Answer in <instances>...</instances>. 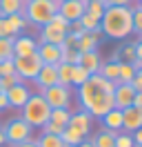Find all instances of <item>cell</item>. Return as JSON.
<instances>
[{
	"label": "cell",
	"instance_id": "obj_1",
	"mask_svg": "<svg viewBox=\"0 0 142 147\" xmlns=\"http://www.w3.org/2000/svg\"><path fill=\"white\" fill-rule=\"evenodd\" d=\"M113 83H109L100 74L89 76L87 83L78 87V100L80 107L89 111L93 118H102L107 111L113 109Z\"/></svg>",
	"mask_w": 142,
	"mask_h": 147
},
{
	"label": "cell",
	"instance_id": "obj_2",
	"mask_svg": "<svg viewBox=\"0 0 142 147\" xmlns=\"http://www.w3.org/2000/svg\"><path fill=\"white\" fill-rule=\"evenodd\" d=\"M100 34L111 40H124L133 34L131 7H107L100 18Z\"/></svg>",
	"mask_w": 142,
	"mask_h": 147
},
{
	"label": "cell",
	"instance_id": "obj_3",
	"mask_svg": "<svg viewBox=\"0 0 142 147\" xmlns=\"http://www.w3.org/2000/svg\"><path fill=\"white\" fill-rule=\"evenodd\" d=\"M49 116H51V107L47 105L42 94H31L29 100L20 107V118L31 129H42L44 123H49Z\"/></svg>",
	"mask_w": 142,
	"mask_h": 147
},
{
	"label": "cell",
	"instance_id": "obj_4",
	"mask_svg": "<svg viewBox=\"0 0 142 147\" xmlns=\"http://www.w3.org/2000/svg\"><path fill=\"white\" fill-rule=\"evenodd\" d=\"M58 13V2L56 0H27L22 7V16L29 25L42 27Z\"/></svg>",
	"mask_w": 142,
	"mask_h": 147
},
{
	"label": "cell",
	"instance_id": "obj_5",
	"mask_svg": "<svg viewBox=\"0 0 142 147\" xmlns=\"http://www.w3.org/2000/svg\"><path fill=\"white\" fill-rule=\"evenodd\" d=\"M2 131H5V143H9V145H18V143L29 140V138L33 136V129L29 127L20 116L7 120V123L2 125Z\"/></svg>",
	"mask_w": 142,
	"mask_h": 147
},
{
	"label": "cell",
	"instance_id": "obj_6",
	"mask_svg": "<svg viewBox=\"0 0 142 147\" xmlns=\"http://www.w3.org/2000/svg\"><path fill=\"white\" fill-rule=\"evenodd\" d=\"M40 94L51 109H71V87L53 85V87L40 89Z\"/></svg>",
	"mask_w": 142,
	"mask_h": 147
},
{
	"label": "cell",
	"instance_id": "obj_7",
	"mask_svg": "<svg viewBox=\"0 0 142 147\" xmlns=\"http://www.w3.org/2000/svg\"><path fill=\"white\" fill-rule=\"evenodd\" d=\"M13 67H16V74L22 78V80H33L36 74L40 71V67H42V60H40V56L38 51L31 56H22V58H13Z\"/></svg>",
	"mask_w": 142,
	"mask_h": 147
},
{
	"label": "cell",
	"instance_id": "obj_8",
	"mask_svg": "<svg viewBox=\"0 0 142 147\" xmlns=\"http://www.w3.org/2000/svg\"><path fill=\"white\" fill-rule=\"evenodd\" d=\"M133 98H135V89L129 83H115V87H113V107L115 109L131 107Z\"/></svg>",
	"mask_w": 142,
	"mask_h": 147
},
{
	"label": "cell",
	"instance_id": "obj_9",
	"mask_svg": "<svg viewBox=\"0 0 142 147\" xmlns=\"http://www.w3.org/2000/svg\"><path fill=\"white\" fill-rule=\"evenodd\" d=\"M58 13L67 22H76L84 13V0H64V2H58Z\"/></svg>",
	"mask_w": 142,
	"mask_h": 147
},
{
	"label": "cell",
	"instance_id": "obj_10",
	"mask_svg": "<svg viewBox=\"0 0 142 147\" xmlns=\"http://www.w3.org/2000/svg\"><path fill=\"white\" fill-rule=\"evenodd\" d=\"M69 127H73L76 131H80L82 136L87 138L91 131H93V116L89 114V111H73L69 118Z\"/></svg>",
	"mask_w": 142,
	"mask_h": 147
},
{
	"label": "cell",
	"instance_id": "obj_11",
	"mask_svg": "<svg viewBox=\"0 0 142 147\" xmlns=\"http://www.w3.org/2000/svg\"><path fill=\"white\" fill-rule=\"evenodd\" d=\"M7 102L11 109H20L22 105H25L27 100H29V96H31V89L27 87V83H20L16 85V87H11V89H7Z\"/></svg>",
	"mask_w": 142,
	"mask_h": 147
},
{
	"label": "cell",
	"instance_id": "obj_12",
	"mask_svg": "<svg viewBox=\"0 0 142 147\" xmlns=\"http://www.w3.org/2000/svg\"><path fill=\"white\" fill-rule=\"evenodd\" d=\"M38 51V40L33 36H16L13 38V58L31 56Z\"/></svg>",
	"mask_w": 142,
	"mask_h": 147
},
{
	"label": "cell",
	"instance_id": "obj_13",
	"mask_svg": "<svg viewBox=\"0 0 142 147\" xmlns=\"http://www.w3.org/2000/svg\"><path fill=\"white\" fill-rule=\"evenodd\" d=\"M64 36L67 31L60 27H56L51 22H47L40 27V36H38V42H51V45H62L64 42Z\"/></svg>",
	"mask_w": 142,
	"mask_h": 147
},
{
	"label": "cell",
	"instance_id": "obj_14",
	"mask_svg": "<svg viewBox=\"0 0 142 147\" xmlns=\"http://www.w3.org/2000/svg\"><path fill=\"white\" fill-rule=\"evenodd\" d=\"M33 83L38 85V89H47V87L58 85V71H56V65H42L40 71L36 74Z\"/></svg>",
	"mask_w": 142,
	"mask_h": 147
},
{
	"label": "cell",
	"instance_id": "obj_15",
	"mask_svg": "<svg viewBox=\"0 0 142 147\" xmlns=\"http://www.w3.org/2000/svg\"><path fill=\"white\" fill-rule=\"evenodd\" d=\"M142 127V111L138 109V107H127V109H122V131H129V134H133L135 129Z\"/></svg>",
	"mask_w": 142,
	"mask_h": 147
},
{
	"label": "cell",
	"instance_id": "obj_16",
	"mask_svg": "<svg viewBox=\"0 0 142 147\" xmlns=\"http://www.w3.org/2000/svg\"><path fill=\"white\" fill-rule=\"evenodd\" d=\"M38 56L42 65H58L60 63V45H51V42H38Z\"/></svg>",
	"mask_w": 142,
	"mask_h": 147
},
{
	"label": "cell",
	"instance_id": "obj_17",
	"mask_svg": "<svg viewBox=\"0 0 142 147\" xmlns=\"http://www.w3.org/2000/svg\"><path fill=\"white\" fill-rule=\"evenodd\" d=\"M100 36H102L100 31H84V34L78 38L76 49H78L80 54H84V51H96L98 42H100Z\"/></svg>",
	"mask_w": 142,
	"mask_h": 147
},
{
	"label": "cell",
	"instance_id": "obj_18",
	"mask_svg": "<svg viewBox=\"0 0 142 147\" xmlns=\"http://www.w3.org/2000/svg\"><path fill=\"white\" fill-rule=\"evenodd\" d=\"M80 67H84L91 76L93 74L100 71V65H102V58H100V54H98V49L96 51H84V54H80V60H78Z\"/></svg>",
	"mask_w": 142,
	"mask_h": 147
},
{
	"label": "cell",
	"instance_id": "obj_19",
	"mask_svg": "<svg viewBox=\"0 0 142 147\" xmlns=\"http://www.w3.org/2000/svg\"><path fill=\"white\" fill-rule=\"evenodd\" d=\"M89 140L93 147H115V131H109V129H102V131H96V134H89Z\"/></svg>",
	"mask_w": 142,
	"mask_h": 147
},
{
	"label": "cell",
	"instance_id": "obj_20",
	"mask_svg": "<svg viewBox=\"0 0 142 147\" xmlns=\"http://www.w3.org/2000/svg\"><path fill=\"white\" fill-rule=\"evenodd\" d=\"M100 120H102L104 129H109V131H122V109L113 107L111 111H107Z\"/></svg>",
	"mask_w": 142,
	"mask_h": 147
},
{
	"label": "cell",
	"instance_id": "obj_21",
	"mask_svg": "<svg viewBox=\"0 0 142 147\" xmlns=\"http://www.w3.org/2000/svg\"><path fill=\"white\" fill-rule=\"evenodd\" d=\"M118 69H120V60H113V58H111V60H102V65H100V76H102V78H107V80H109V83H118Z\"/></svg>",
	"mask_w": 142,
	"mask_h": 147
},
{
	"label": "cell",
	"instance_id": "obj_22",
	"mask_svg": "<svg viewBox=\"0 0 142 147\" xmlns=\"http://www.w3.org/2000/svg\"><path fill=\"white\" fill-rule=\"evenodd\" d=\"M22 7H25V0H0V16L9 18L13 13H22Z\"/></svg>",
	"mask_w": 142,
	"mask_h": 147
},
{
	"label": "cell",
	"instance_id": "obj_23",
	"mask_svg": "<svg viewBox=\"0 0 142 147\" xmlns=\"http://www.w3.org/2000/svg\"><path fill=\"white\" fill-rule=\"evenodd\" d=\"M113 60H120V63H133V60H135V40H133V42H124V45H120V49L113 54Z\"/></svg>",
	"mask_w": 142,
	"mask_h": 147
},
{
	"label": "cell",
	"instance_id": "obj_24",
	"mask_svg": "<svg viewBox=\"0 0 142 147\" xmlns=\"http://www.w3.org/2000/svg\"><path fill=\"white\" fill-rule=\"evenodd\" d=\"M60 138H62V143H64V145H67V147H78L80 143L84 140V136H82L80 131H76V129H73V127H69V125H67V127L62 129Z\"/></svg>",
	"mask_w": 142,
	"mask_h": 147
},
{
	"label": "cell",
	"instance_id": "obj_25",
	"mask_svg": "<svg viewBox=\"0 0 142 147\" xmlns=\"http://www.w3.org/2000/svg\"><path fill=\"white\" fill-rule=\"evenodd\" d=\"M36 145L38 147H67L62 143L60 136H56V134H42V131H40V136L36 138Z\"/></svg>",
	"mask_w": 142,
	"mask_h": 147
},
{
	"label": "cell",
	"instance_id": "obj_26",
	"mask_svg": "<svg viewBox=\"0 0 142 147\" xmlns=\"http://www.w3.org/2000/svg\"><path fill=\"white\" fill-rule=\"evenodd\" d=\"M71 69H73V65H69V63H58V65H56V71H58V85L71 87Z\"/></svg>",
	"mask_w": 142,
	"mask_h": 147
},
{
	"label": "cell",
	"instance_id": "obj_27",
	"mask_svg": "<svg viewBox=\"0 0 142 147\" xmlns=\"http://www.w3.org/2000/svg\"><path fill=\"white\" fill-rule=\"evenodd\" d=\"M84 11L100 20L102 13L107 11V2H102V0H87V2H84Z\"/></svg>",
	"mask_w": 142,
	"mask_h": 147
},
{
	"label": "cell",
	"instance_id": "obj_28",
	"mask_svg": "<svg viewBox=\"0 0 142 147\" xmlns=\"http://www.w3.org/2000/svg\"><path fill=\"white\" fill-rule=\"evenodd\" d=\"M60 63H69V65H78L80 60V51L76 49V47H67V45H60Z\"/></svg>",
	"mask_w": 142,
	"mask_h": 147
},
{
	"label": "cell",
	"instance_id": "obj_29",
	"mask_svg": "<svg viewBox=\"0 0 142 147\" xmlns=\"http://www.w3.org/2000/svg\"><path fill=\"white\" fill-rule=\"evenodd\" d=\"M91 74L84 69V67H80V65H73V69H71V87H80L82 83H87V78Z\"/></svg>",
	"mask_w": 142,
	"mask_h": 147
},
{
	"label": "cell",
	"instance_id": "obj_30",
	"mask_svg": "<svg viewBox=\"0 0 142 147\" xmlns=\"http://www.w3.org/2000/svg\"><path fill=\"white\" fill-rule=\"evenodd\" d=\"M78 22H80V27L84 29V31H100V20L93 18V16L87 13V11L78 18Z\"/></svg>",
	"mask_w": 142,
	"mask_h": 147
},
{
	"label": "cell",
	"instance_id": "obj_31",
	"mask_svg": "<svg viewBox=\"0 0 142 147\" xmlns=\"http://www.w3.org/2000/svg\"><path fill=\"white\" fill-rule=\"evenodd\" d=\"M69 118H71V109H51V116H49V120L60 125V127H67Z\"/></svg>",
	"mask_w": 142,
	"mask_h": 147
},
{
	"label": "cell",
	"instance_id": "obj_32",
	"mask_svg": "<svg viewBox=\"0 0 142 147\" xmlns=\"http://www.w3.org/2000/svg\"><path fill=\"white\" fill-rule=\"evenodd\" d=\"M0 60H13V38H0Z\"/></svg>",
	"mask_w": 142,
	"mask_h": 147
},
{
	"label": "cell",
	"instance_id": "obj_33",
	"mask_svg": "<svg viewBox=\"0 0 142 147\" xmlns=\"http://www.w3.org/2000/svg\"><path fill=\"white\" fill-rule=\"evenodd\" d=\"M133 76H135V69L131 67V63H120V69H118V83H131Z\"/></svg>",
	"mask_w": 142,
	"mask_h": 147
},
{
	"label": "cell",
	"instance_id": "obj_34",
	"mask_svg": "<svg viewBox=\"0 0 142 147\" xmlns=\"http://www.w3.org/2000/svg\"><path fill=\"white\" fill-rule=\"evenodd\" d=\"M131 22H133V34L142 40V9L140 7H131Z\"/></svg>",
	"mask_w": 142,
	"mask_h": 147
},
{
	"label": "cell",
	"instance_id": "obj_35",
	"mask_svg": "<svg viewBox=\"0 0 142 147\" xmlns=\"http://www.w3.org/2000/svg\"><path fill=\"white\" fill-rule=\"evenodd\" d=\"M7 20H9V25L13 27V31H16L18 36H20V34H22L27 27H29V22H27V18L22 16V13H13V16H9Z\"/></svg>",
	"mask_w": 142,
	"mask_h": 147
},
{
	"label": "cell",
	"instance_id": "obj_36",
	"mask_svg": "<svg viewBox=\"0 0 142 147\" xmlns=\"http://www.w3.org/2000/svg\"><path fill=\"white\" fill-rule=\"evenodd\" d=\"M25 83L18 74H11V76H0V89L2 92H7V89H11V87H16V85Z\"/></svg>",
	"mask_w": 142,
	"mask_h": 147
},
{
	"label": "cell",
	"instance_id": "obj_37",
	"mask_svg": "<svg viewBox=\"0 0 142 147\" xmlns=\"http://www.w3.org/2000/svg\"><path fill=\"white\" fill-rule=\"evenodd\" d=\"M115 147H135L133 134H129V131H115Z\"/></svg>",
	"mask_w": 142,
	"mask_h": 147
},
{
	"label": "cell",
	"instance_id": "obj_38",
	"mask_svg": "<svg viewBox=\"0 0 142 147\" xmlns=\"http://www.w3.org/2000/svg\"><path fill=\"white\" fill-rule=\"evenodd\" d=\"M16 36L18 34L13 31V27L9 25V20L0 16V38H16Z\"/></svg>",
	"mask_w": 142,
	"mask_h": 147
},
{
	"label": "cell",
	"instance_id": "obj_39",
	"mask_svg": "<svg viewBox=\"0 0 142 147\" xmlns=\"http://www.w3.org/2000/svg\"><path fill=\"white\" fill-rule=\"evenodd\" d=\"M11 74H16L13 60H0V76H11Z\"/></svg>",
	"mask_w": 142,
	"mask_h": 147
},
{
	"label": "cell",
	"instance_id": "obj_40",
	"mask_svg": "<svg viewBox=\"0 0 142 147\" xmlns=\"http://www.w3.org/2000/svg\"><path fill=\"white\" fill-rule=\"evenodd\" d=\"M49 22H51V25H56V27H60V29H64V31H69V22L62 18L60 13H56V16H53V18L49 20Z\"/></svg>",
	"mask_w": 142,
	"mask_h": 147
},
{
	"label": "cell",
	"instance_id": "obj_41",
	"mask_svg": "<svg viewBox=\"0 0 142 147\" xmlns=\"http://www.w3.org/2000/svg\"><path fill=\"white\" fill-rule=\"evenodd\" d=\"M129 85L135 89V94H142V71H135V76H133V80Z\"/></svg>",
	"mask_w": 142,
	"mask_h": 147
},
{
	"label": "cell",
	"instance_id": "obj_42",
	"mask_svg": "<svg viewBox=\"0 0 142 147\" xmlns=\"http://www.w3.org/2000/svg\"><path fill=\"white\" fill-rule=\"evenodd\" d=\"M78 34H73V31H67V36H64V42L62 45H67V47H76L78 45Z\"/></svg>",
	"mask_w": 142,
	"mask_h": 147
},
{
	"label": "cell",
	"instance_id": "obj_43",
	"mask_svg": "<svg viewBox=\"0 0 142 147\" xmlns=\"http://www.w3.org/2000/svg\"><path fill=\"white\" fill-rule=\"evenodd\" d=\"M107 7H131L133 0H104Z\"/></svg>",
	"mask_w": 142,
	"mask_h": 147
},
{
	"label": "cell",
	"instance_id": "obj_44",
	"mask_svg": "<svg viewBox=\"0 0 142 147\" xmlns=\"http://www.w3.org/2000/svg\"><path fill=\"white\" fill-rule=\"evenodd\" d=\"M133 140H135V147H142V127L133 131Z\"/></svg>",
	"mask_w": 142,
	"mask_h": 147
},
{
	"label": "cell",
	"instance_id": "obj_45",
	"mask_svg": "<svg viewBox=\"0 0 142 147\" xmlns=\"http://www.w3.org/2000/svg\"><path fill=\"white\" fill-rule=\"evenodd\" d=\"M36 145V138L31 136L29 140H22V143H18V145H11V147H33Z\"/></svg>",
	"mask_w": 142,
	"mask_h": 147
},
{
	"label": "cell",
	"instance_id": "obj_46",
	"mask_svg": "<svg viewBox=\"0 0 142 147\" xmlns=\"http://www.w3.org/2000/svg\"><path fill=\"white\" fill-rule=\"evenodd\" d=\"M7 107H9V102H7V94H5V92H0V111H2V109H7Z\"/></svg>",
	"mask_w": 142,
	"mask_h": 147
},
{
	"label": "cell",
	"instance_id": "obj_47",
	"mask_svg": "<svg viewBox=\"0 0 142 147\" xmlns=\"http://www.w3.org/2000/svg\"><path fill=\"white\" fill-rule=\"evenodd\" d=\"M135 58L142 60V40H135Z\"/></svg>",
	"mask_w": 142,
	"mask_h": 147
},
{
	"label": "cell",
	"instance_id": "obj_48",
	"mask_svg": "<svg viewBox=\"0 0 142 147\" xmlns=\"http://www.w3.org/2000/svg\"><path fill=\"white\" fill-rule=\"evenodd\" d=\"M133 107H138L142 111V94H135V98H133Z\"/></svg>",
	"mask_w": 142,
	"mask_h": 147
},
{
	"label": "cell",
	"instance_id": "obj_49",
	"mask_svg": "<svg viewBox=\"0 0 142 147\" xmlns=\"http://www.w3.org/2000/svg\"><path fill=\"white\" fill-rule=\"evenodd\" d=\"M131 67L135 69V71H142V60H138V58H135V60L131 63Z\"/></svg>",
	"mask_w": 142,
	"mask_h": 147
},
{
	"label": "cell",
	"instance_id": "obj_50",
	"mask_svg": "<svg viewBox=\"0 0 142 147\" xmlns=\"http://www.w3.org/2000/svg\"><path fill=\"white\" fill-rule=\"evenodd\" d=\"M7 143H5V131H2V125H0V147H5Z\"/></svg>",
	"mask_w": 142,
	"mask_h": 147
},
{
	"label": "cell",
	"instance_id": "obj_51",
	"mask_svg": "<svg viewBox=\"0 0 142 147\" xmlns=\"http://www.w3.org/2000/svg\"><path fill=\"white\" fill-rule=\"evenodd\" d=\"M138 7H140V9H142V0H138Z\"/></svg>",
	"mask_w": 142,
	"mask_h": 147
},
{
	"label": "cell",
	"instance_id": "obj_52",
	"mask_svg": "<svg viewBox=\"0 0 142 147\" xmlns=\"http://www.w3.org/2000/svg\"><path fill=\"white\" fill-rule=\"evenodd\" d=\"M56 2H64V0H56Z\"/></svg>",
	"mask_w": 142,
	"mask_h": 147
},
{
	"label": "cell",
	"instance_id": "obj_53",
	"mask_svg": "<svg viewBox=\"0 0 142 147\" xmlns=\"http://www.w3.org/2000/svg\"><path fill=\"white\" fill-rule=\"evenodd\" d=\"M33 147H38V145H33Z\"/></svg>",
	"mask_w": 142,
	"mask_h": 147
},
{
	"label": "cell",
	"instance_id": "obj_54",
	"mask_svg": "<svg viewBox=\"0 0 142 147\" xmlns=\"http://www.w3.org/2000/svg\"><path fill=\"white\" fill-rule=\"evenodd\" d=\"M0 92H2V89H0Z\"/></svg>",
	"mask_w": 142,
	"mask_h": 147
},
{
	"label": "cell",
	"instance_id": "obj_55",
	"mask_svg": "<svg viewBox=\"0 0 142 147\" xmlns=\"http://www.w3.org/2000/svg\"><path fill=\"white\" fill-rule=\"evenodd\" d=\"M25 2H27V0H25Z\"/></svg>",
	"mask_w": 142,
	"mask_h": 147
}]
</instances>
